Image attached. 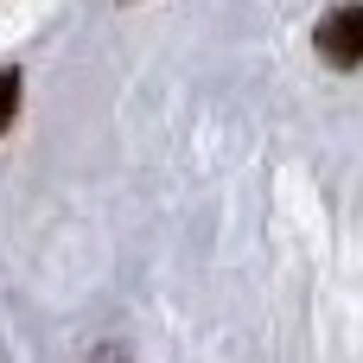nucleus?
<instances>
[{"label": "nucleus", "instance_id": "2", "mask_svg": "<svg viewBox=\"0 0 363 363\" xmlns=\"http://www.w3.org/2000/svg\"><path fill=\"white\" fill-rule=\"evenodd\" d=\"M13 108H19V70H0V128L13 121Z\"/></svg>", "mask_w": 363, "mask_h": 363}, {"label": "nucleus", "instance_id": "1", "mask_svg": "<svg viewBox=\"0 0 363 363\" xmlns=\"http://www.w3.org/2000/svg\"><path fill=\"white\" fill-rule=\"evenodd\" d=\"M313 45H319V57H325L332 70H351V64H363V0L332 6V13L313 26Z\"/></svg>", "mask_w": 363, "mask_h": 363}]
</instances>
